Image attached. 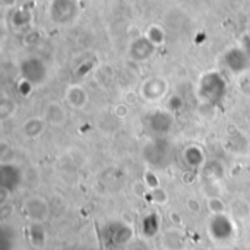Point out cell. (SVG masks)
Wrapping results in <instances>:
<instances>
[{
	"label": "cell",
	"mask_w": 250,
	"mask_h": 250,
	"mask_svg": "<svg viewBox=\"0 0 250 250\" xmlns=\"http://www.w3.org/2000/svg\"><path fill=\"white\" fill-rule=\"evenodd\" d=\"M66 98L69 101V104H72L73 107H82L85 104V94H83V89L78 88V86H73V88H69L67 89V94H66Z\"/></svg>",
	"instance_id": "cell-1"
}]
</instances>
